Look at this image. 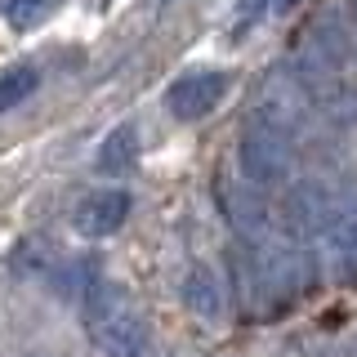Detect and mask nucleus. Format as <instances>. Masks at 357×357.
<instances>
[{"label": "nucleus", "mask_w": 357, "mask_h": 357, "mask_svg": "<svg viewBox=\"0 0 357 357\" xmlns=\"http://www.w3.org/2000/svg\"><path fill=\"white\" fill-rule=\"evenodd\" d=\"M245 290L259 308H286L299 295L312 290L317 259L308 255L304 241H273V245H250L241 259Z\"/></svg>", "instance_id": "obj_1"}, {"label": "nucleus", "mask_w": 357, "mask_h": 357, "mask_svg": "<svg viewBox=\"0 0 357 357\" xmlns=\"http://www.w3.org/2000/svg\"><path fill=\"white\" fill-rule=\"evenodd\" d=\"M85 331L103 357H139L148 344V321L116 282L85 286Z\"/></svg>", "instance_id": "obj_2"}, {"label": "nucleus", "mask_w": 357, "mask_h": 357, "mask_svg": "<svg viewBox=\"0 0 357 357\" xmlns=\"http://www.w3.org/2000/svg\"><path fill=\"white\" fill-rule=\"evenodd\" d=\"M344 67H349V31L340 27V18H321L290 54L286 72L304 85L308 98H317L344 85Z\"/></svg>", "instance_id": "obj_3"}, {"label": "nucleus", "mask_w": 357, "mask_h": 357, "mask_svg": "<svg viewBox=\"0 0 357 357\" xmlns=\"http://www.w3.org/2000/svg\"><path fill=\"white\" fill-rule=\"evenodd\" d=\"M237 161H241V178L250 192H273V188H286L290 183V170H295V139L264 121H245L241 130V148H237Z\"/></svg>", "instance_id": "obj_4"}, {"label": "nucleus", "mask_w": 357, "mask_h": 357, "mask_svg": "<svg viewBox=\"0 0 357 357\" xmlns=\"http://www.w3.org/2000/svg\"><path fill=\"white\" fill-rule=\"evenodd\" d=\"M223 94H228V76L215 67H192V72L174 76V85L165 89V107L174 121H201L223 103Z\"/></svg>", "instance_id": "obj_5"}, {"label": "nucleus", "mask_w": 357, "mask_h": 357, "mask_svg": "<svg viewBox=\"0 0 357 357\" xmlns=\"http://www.w3.org/2000/svg\"><path fill=\"white\" fill-rule=\"evenodd\" d=\"M130 192L126 188H94L89 197L76 201L72 210V228L81 232L85 241H103V237H116L130 219Z\"/></svg>", "instance_id": "obj_6"}, {"label": "nucleus", "mask_w": 357, "mask_h": 357, "mask_svg": "<svg viewBox=\"0 0 357 357\" xmlns=\"http://www.w3.org/2000/svg\"><path fill=\"white\" fill-rule=\"evenodd\" d=\"M340 206H344V201H335L321 183H295L286 192V206H282L286 210V228L295 232L299 241H304V237H321V228L340 215Z\"/></svg>", "instance_id": "obj_7"}, {"label": "nucleus", "mask_w": 357, "mask_h": 357, "mask_svg": "<svg viewBox=\"0 0 357 357\" xmlns=\"http://www.w3.org/2000/svg\"><path fill=\"white\" fill-rule=\"evenodd\" d=\"M321 259L340 282L357 277V206H340V215L321 228Z\"/></svg>", "instance_id": "obj_8"}, {"label": "nucleus", "mask_w": 357, "mask_h": 357, "mask_svg": "<svg viewBox=\"0 0 357 357\" xmlns=\"http://www.w3.org/2000/svg\"><path fill=\"white\" fill-rule=\"evenodd\" d=\"M183 304L197 312V317H219L223 308V295H219V282L206 264H192L183 277Z\"/></svg>", "instance_id": "obj_9"}, {"label": "nucleus", "mask_w": 357, "mask_h": 357, "mask_svg": "<svg viewBox=\"0 0 357 357\" xmlns=\"http://www.w3.org/2000/svg\"><path fill=\"white\" fill-rule=\"evenodd\" d=\"M40 89V67L36 63H14L0 72V112H14L22 107L31 94Z\"/></svg>", "instance_id": "obj_10"}, {"label": "nucleus", "mask_w": 357, "mask_h": 357, "mask_svg": "<svg viewBox=\"0 0 357 357\" xmlns=\"http://www.w3.org/2000/svg\"><path fill=\"white\" fill-rule=\"evenodd\" d=\"M134 156H139V130H134V126H116L103 139V148H98V165H103L107 174H126L134 165Z\"/></svg>", "instance_id": "obj_11"}, {"label": "nucleus", "mask_w": 357, "mask_h": 357, "mask_svg": "<svg viewBox=\"0 0 357 357\" xmlns=\"http://www.w3.org/2000/svg\"><path fill=\"white\" fill-rule=\"evenodd\" d=\"M63 0H5V22L14 31H36L40 22H50L59 14Z\"/></svg>", "instance_id": "obj_12"}, {"label": "nucleus", "mask_w": 357, "mask_h": 357, "mask_svg": "<svg viewBox=\"0 0 357 357\" xmlns=\"http://www.w3.org/2000/svg\"><path fill=\"white\" fill-rule=\"evenodd\" d=\"M268 14H273V0H237V14H232V40H241L250 27H259Z\"/></svg>", "instance_id": "obj_13"}, {"label": "nucleus", "mask_w": 357, "mask_h": 357, "mask_svg": "<svg viewBox=\"0 0 357 357\" xmlns=\"http://www.w3.org/2000/svg\"><path fill=\"white\" fill-rule=\"evenodd\" d=\"M353 9H357V0H353Z\"/></svg>", "instance_id": "obj_14"}]
</instances>
